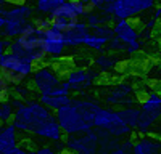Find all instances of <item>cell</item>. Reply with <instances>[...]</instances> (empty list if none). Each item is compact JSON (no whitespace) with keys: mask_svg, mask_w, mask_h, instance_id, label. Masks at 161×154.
<instances>
[{"mask_svg":"<svg viewBox=\"0 0 161 154\" xmlns=\"http://www.w3.org/2000/svg\"><path fill=\"white\" fill-rule=\"evenodd\" d=\"M53 116L52 109L44 106L39 100H26L24 105L15 109L11 117V124L15 125L18 132L23 133H36V130L42 125L47 119Z\"/></svg>","mask_w":161,"mask_h":154,"instance_id":"1","label":"cell"},{"mask_svg":"<svg viewBox=\"0 0 161 154\" xmlns=\"http://www.w3.org/2000/svg\"><path fill=\"white\" fill-rule=\"evenodd\" d=\"M34 71V64H31L26 58L11 55L5 50L0 55V75H3L5 79L11 84H21L29 79Z\"/></svg>","mask_w":161,"mask_h":154,"instance_id":"2","label":"cell"},{"mask_svg":"<svg viewBox=\"0 0 161 154\" xmlns=\"http://www.w3.org/2000/svg\"><path fill=\"white\" fill-rule=\"evenodd\" d=\"M156 0H114L111 3H105L100 11L113 15L114 19H132L140 13L155 8Z\"/></svg>","mask_w":161,"mask_h":154,"instance_id":"3","label":"cell"},{"mask_svg":"<svg viewBox=\"0 0 161 154\" xmlns=\"http://www.w3.org/2000/svg\"><path fill=\"white\" fill-rule=\"evenodd\" d=\"M55 119H57L60 128L63 130V133H66V135H79V133H84L92 128V124L82 117V114L76 109L73 103L58 108L55 111Z\"/></svg>","mask_w":161,"mask_h":154,"instance_id":"4","label":"cell"},{"mask_svg":"<svg viewBox=\"0 0 161 154\" xmlns=\"http://www.w3.org/2000/svg\"><path fill=\"white\" fill-rule=\"evenodd\" d=\"M92 125L100 128V130H105L108 135H111L114 138L129 135V132H130L129 125H126L123 122V119L119 117L118 111L110 109V108H102V106L98 108L95 116H93Z\"/></svg>","mask_w":161,"mask_h":154,"instance_id":"5","label":"cell"},{"mask_svg":"<svg viewBox=\"0 0 161 154\" xmlns=\"http://www.w3.org/2000/svg\"><path fill=\"white\" fill-rule=\"evenodd\" d=\"M32 88L37 90L39 93H50L55 87L61 82V74L55 69L53 64H39V68L32 71Z\"/></svg>","mask_w":161,"mask_h":154,"instance_id":"6","label":"cell"},{"mask_svg":"<svg viewBox=\"0 0 161 154\" xmlns=\"http://www.w3.org/2000/svg\"><path fill=\"white\" fill-rule=\"evenodd\" d=\"M113 31L114 35L124 44V53H137L140 50V37H139V29L130 19H116L113 23Z\"/></svg>","mask_w":161,"mask_h":154,"instance_id":"7","label":"cell"},{"mask_svg":"<svg viewBox=\"0 0 161 154\" xmlns=\"http://www.w3.org/2000/svg\"><path fill=\"white\" fill-rule=\"evenodd\" d=\"M98 133L93 132L92 128L84 133L79 135H69V138H66L64 146L68 151L76 152H84V154H92L95 152L98 148Z\"/></svg>","mask_w":161,"mask_h":154,"instance_id":"8","label":"cell"},{"mask_svg":"<svg viewBox=\"0 0 161 154\" xmlns=\"http://www.w3.org/2000/svg\"><path fill=\"white\" fill-rule=\"evenodd\" d=\"M98 72L93 69H80V68H73L66 72V82L69 84L71 92H82L86 88H90L95 80L98 79Z\"/></svg>","mask_w":161,"mask_h":154,"instance_id":"9","label":"cell"},{"mask_svg":"<svg viewBox=\"0 0 161 154\" xmlns=\"http://www.w3.org/2000/svg\"><path fill=\"white\" fill-rule=\"evenodd\" d=\"M24 51H26V59H28V55L31 51H36V50H42V32L39 29H36V26L32 24V21H28L24 26V31L16 37L13 38Z\"/></svg>","mask_w":161,"mask_h":154,"instance_id":"10","label":"cell"},{"mask_svg":"<svg viewBox=\"0 0 161 154\" xmlns=\"http://www.w3.org/2000/svg\"><path fill=\"white\" fill-rule=\"evenodd\" d=\"M134 95L136 93H134L132 85L118 84L108 92L105 101L111 106H134V103H136V96Z\"/></svg>","mask_w":161,"mask_h":154,"instance_id":"11","label":"cell"},{"mask_svg":"<svg viewBox=\"0 0 161 154\" xmlns=\"http://www.w3.org/2000/svg\"><path fill=\"white\" fill-rule=\"evenodd\" d=\"M0 16L3 19H10V21H19V23H26L31 21L34 16V8L28 3H19V5H13L5 2V5L0 7Z\"/></svg>","mask_w":161,"mask_h":154,"instance_id":"12","label":"cell"},{"mask_svg":"<svg viewBox=\"0 0 161 154\" xmlns=\"http://www.w3.org/2000/svg\"><path fill=\"white\" fill-rule=\"evenodd\" d=\"M89 28L84 21H76L74 26L71 29H68L66 32H63V42H64V47H80L84 42V37L89 34Z\"/></svg>","mask_w":161,"mask_h":154,"instance_id":"13","label":"cell"},{"mask_svg":"<svg viewBox=\"0 0 161 154\" xmlns=\"http://www.w3.org/2000/svg\"><path fill=\"white\" fill-rule=\"evenodd\" d=\"M34 135L44 138V140H48V141H53V143H55V141H61L63 136H64L63 130L60 128V125H58V122L55 119V114H53L50 119H47L42 125H40L37 130H36Z\"/></svg>","mask_w":161,"mask_h":154,"instance_id":"14","label":"cell"},{"mask_svg":"<svg viewBox=\"0 0 161 154\" xmlns=\"http://www.w3.org/2000/svg\"><path fill=\"white\" fill-rule=\"evenodd\" d=\"M159 149H161V145L158 138L143 135L134 141L130 154H159Z\"/></svg>","mask_w":161,"mask_h":154,"instance_id":"15","label":"cell"},{"mask_svg":"<svg viewBox=\"0 0 161 154\" xmlns=\"http://www.w3.org/2000/svg\"><path fill=\"white\" fill-rule=\"evenodd\" d=\"M18 145V130L15 125L7 122L0 124V152H5Z\"/></svg>","mask_w":161,"mask_h":154,"instance_id":"16","label":"cell"},{"mask_svg":"<svg viewBox=\"0 0 161 154\" xmlns=\"http://www.w3.org/2000/svg\"><path fill=\"white\" fill-rule=\"evenodd\" d=\"M71 103L76 106V109L82 114V117H84L87 122L92 124L93 116H95V112H97L98 108H100L98 103H97L95 100H90V98H76V100L71 98ZM92 127H93V125H92Z\"/></svg>","mask_w":161,"mask_h":154,"instance_id":"17","label":"cell"},{"mask_svg":"<svg viewBox=\"0 0 161 154\" xmlns=\"http://www.w3.org/2000/svg\"><path fill=\"white\" fill-rule=\"evenodd\" d=\"M140 111L147 116H150L152 119H155L158 122L159 119V114H161V98L158 93H148V96H147L142 103H140Z\"/></svg>","mask_w":161,"mask_h":154,"instance_id":"18","label":"cell"},{"mask_svg":"<svg viewBox=\"0 0 161 154\" xmlns=\"http://www.w3.org/2000/svg\"><path fill=\"white\" fill-rule=\"evenodd\" d=\"M64 42L63 38H57V40H53V38H44L42 40V51L45 53L47 59H60L64 53Z\"/></svg>","mask_w":161,"mask_h":154,"instance_id":"19","label":"cell"},{"mask_svg":"<svg viewBox=\"0 0 161 154\" xmlns=\"http://www.w3.org/2000/svg\"><path fill=\"white\" fill-rule=\"evenodd\" d=\"M39 101L42 103L44 106H47L48 109L57 111V109H58V108H61V106L69 105V103H71V96H69V95H55V96H52V95L40 93Z\"/></svg>","mask_w":161,"mask_h":154,"instance_id":"20","label":"cell"},{"mask_svg":"<svg viewBox=\"0 0 161 154\" xmlns=\"http://www.w3.org/2000/svg\"><path fill=\"white\" fill-rule=\"evenodd\" d=\"M28 23V21H26ZM26 23H19V21H10V19H5L3 23V28L2 31H0V37L2 38H10V40H13V38H16L23 31H24V26Z\"/></svg>","mask_w":161,"mask_h":154,"instance_id":"21","label":"cell"},{"mask_svg":"<svg viewBox=\"0 0 161 154\" xmlns=\"http://www.w3.org/2000/svg\"><path fill=\"white\" fill-rule=\"evenodd\" d=\"M118 114H119V117L123 119V122L126 125H129V128H136L137 121H139V116H140V108L124 106V108L118 109Z\"/></svg>","mask_w":161,"mask_h":154,"instance_id":"22","label":"cell"},{"mask_svg":"<svg viewBox=\"0 0 161 154\" xmlns=\"http://www.w3.org/2000/svg\"><path fill=\"white\" fill-rule=\"evenodd\" d=\"M106 42H108V40H106L105 37H102V35H98L95 32H90L89 31V34L84 37L82 45L87 47V48H90V50H95V51H103L105 47H106Z\"/></svg>","mask_w":161,"mask_h":154,"instance_id":"23","label":"cell"},{"mask_svg":"<svg viewBox=\"0 0 161 154\" xmlns=\"http://www.w3.org/2000/svg\"><path fill=\"white\" fill-rule=\"evenodd\" d=\"M93 63H95V66L100 69V71H110V69H114L116 68V58L108 55V53H100L95 59H93Z\"/></svg>","mask_w":161,"mask_h":154,"instance_id":"24","label":"cell"},{"mask_svg":"<svg viewBox=\"0 0 161 154\" xmlns=\"http://www.w3.org/2000/svg\"><path fill=\"white\" fill-rule=\"evenodd\" d=\"M11 95H15L21 100H34L32 95H34V88L26 85V82H21V84H15L13 85V90H11Z\"/></svg>","mask_w":161,"mask_h":154,"instance_id":"25","label":"cell"},{"mask_svg":"<svg viewBox=\"0 0 161 154\" xmlns=\"http://www.w3.org/2000/svg\"><path fill=\"white\" fill-rule=\"evenodd\" d=\"M63 0H37L36 2V10L40 15H50Z\"/></svg>","mask_w":161,"mask_h":154,"instance_id":"26","label":"cell"},{"mask_svg":"<svg viewBox=\"0 0 161 154\" xmlns=\"http://www.w3.org/2000/svg\"><path fill=\"white\" fill-rule=\"evenodd\" d=\"M13 112H15V108L10 105L8 100H2L0 101V124H7L11 121Z\"/></svg>","mask_w":161,"mask_h":154,"instance_id":"27","label":"cell"},{"mask_svg":"<svg viewBox=\"0 0 161 154\" xmlns=\"http://www.w3.org/2000/svg\"><path fill=\"white\" fill-rule=\"evenodd\" d=\"M76 21H71V19H66V18H53L52 19V28H55L61 32H66L68 29H71L74 26Z\"/></svg>","mask_w":161,"mask_h":154,"instance_id":"28","label":"cell"},{"mask_svg":"<svg viewBox=\"0 0 161 154\" xmlns=\"http://www.w3.org/2000/svg\"><path fill=\"white\" fill-rule=\"evenodd\" d=\"M92 32H95V34L105 37L106 40L114 35V31H113V26L111 24H98V26H95V28H92Z\"/></svg>","mask_w":161,"mask_h":154,"instance_id":"29","label":"cell"},{"mask_svg":"<svg viewBox=\"0 0 161 154\" xmlns=\"http://www.w3.org/2000/svg\"><path fill=\"white\" fill-rule=\"evenodd\" d=\"M110 51H118V53H124V44L119 40L116 35H113L111 38H108V42H106V47Z\"/></svg>","mask_w":161,"mask_h":154,"instance_id":"30","label":"cell"},{"mask_svg":"<svg viewBox=\"0 0 161 154\" xmlns=\"http://www.w3.org/2000/svg\"><path fill=\"white\" fill-rule=\"evenodd\" d=\"M82 18H84V23L87 24V28H89V29H92V28H95V26H98V24H100V18H98V13H95L93 10L87 11L86 15L82 16Z\"/></svg>","mask_w":161,"mask_h":154,"instance_id":"31","label":"cell"},{"mask_svg":"<svg viewBox=\"0 0 161 154\" xmlns=\"http://www.w3.org/2000/svg\"><path fill=\"white\" fill-rule=\"evenodd\" d=\"M31 21L36 26V29H39L40 32H44L45 29H48L52 26V19L48 16H37L36 19H31Z\"/></svg>","mask_w":161,"mask_h":154,"instance_id":"32","label":"cell"},{"mask_svg":"<svg viewBox=\"0 0 161 154\" xmlns=\"http://www.w3.org/2000/svg\"><path fill=\"white\" fill-rule=\"evenodd\" d=\"M11 93V84L5 79L3 75H0V101L7 100Z\"/></svg>","mask_w":161,"mask_h":154,"instance_id":"33","label":"cell"},{"mask_svg":"<svg viewBox=\"0 0 161 154\" xmlns=\"http://www.w3.org/2000/svg\"><path fill=\"white\" fill-rule=\"evenodd\" d=\"M132 145H134V140H126L124 143H121L119 146L113 148L111 149V154H130Z\"/></svg>","mask_w":161,"mask_h":154,"instance_id":"34","label":"cell"},{"mask_svg":"<svg viewBox=\"0 0 161 154\" xmlns=\"http://www.w3.org/2000/svg\"><path fill=\"white\" fill-rule=\"evenodd\" d=\"M98 18H100V24H113L116 19L113 15H108V13H98Z\"/></svg>","mask_w":161,"mask_h":154,"instance_id":"35","label":"cell"},{"mask_svg":"<svg viewBox=\"0 0 161 154\" xmlns=\"http://www.w3.org/2000/svg\"><path fill=\"white\" fill-rule=\"evenodd\" d=\"M34 154H58V152L55 151V148H53V146H42V148L36 149Z\"/></svg>","mask_w":161,"mask_h":154,"instance_id":"36","label":"cell"},{"mask_svg":"<svg viewBox=\"0 0 161 154\" xmlns=\"http://www.w3.org/2000/svg\"><path fill=\"white\" fill-rule=\"evenodd\" d=\"M156 23H158V19H155V18L152 16L150 19H147V21H145V26H143V28H147V29H152V31H155V26H156Z\"/></svg>","mask_w":161,"mask_h":154,"instance_id":"37","label":"cell"},{"mask_svg":"<svg viewBox=\"0 0 161 154\" xmlns=\"http://www.w3.org/2000/svg\"><path fill=\"white\" fill-rule=\"evenodd\" d=\"M152 16H153L155 19H158V21H159V18H161V8H159V7H156V8H155V11H153V15H152Z\"/></svg>","mask_w":161,"mask_h":154,"instance_id":"38","label":"cell"},{"mask_svg":"<svg viewBox=\"0 0 161 154\" xmlns=\"http://www.w3.org/2000/svg\"><path fill=\"white\" fill-rule=\"evenodd\" d=\"M3 23H5V19L0 16V31H2V28H3Z\"/></svg>","mask_w":161,"mask_h":154,"instance_id":"39","label":"cell"},{"mask_svg":"<svg viewBox=\"0 0 161 154\" xmlns=\"http://www.w3.org/2000/svg\"><path fill=\"white\" fill-rule=\"evenodd\" d=\"M5 2H7V0H0V7H2V5H5Z\"/></svg>","mask_w":161,"mask_h":154,"instance_id":"40","label":"cell"},{"mask_svg":"<svg viewBox=\"0 0 161 154\" xmlns=\"http://www.w3.org/2000/svg\"><path fill=\"white\" fill-rule=\"evenodd\" d=\"M158 2H159V0H156V3H158Z\"/></svg>","mask_w":161,"mask_h":154,"instance_id":"41","label":"cell"},{"mask_svg":"<svg viewBox=\"0 0 161 154\" xmlns=\"http://www.w3.org/2000/svg\"><path fill=\"white\" fill-rule=\"evenodd\" d=\"M92 154H95V152H92Z\"/></svg>","mask_w":161,"mask_h":154,"instance_id":"42","label":"cell"}]
</instances>
